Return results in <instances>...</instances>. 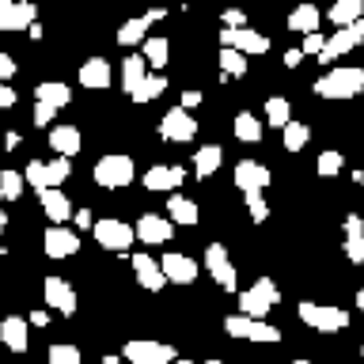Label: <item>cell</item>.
<instances>
[{
  "label": "cell",
  "mask_w": 364,
  "mask_h": 364,
  "mask_svg": "<svg viewBox=\"0 0 364 364\" xmlns=\"http://www.w3.org/2000/svg\"><path fill=\"white\" fill-rule=\"evenodd\" d=\"M148 80V68H144V57H125L122 61V91H129V99H136V91L144 87Z\"/></svg>",
  "instance_id": "4316f807"
},
{
  "label": "cell",
  "mask_w": 364,
  "mask_h": 364,
  "mask_svg": "<svg viewBox=\"0 0 364 364\" xmlns=\"http://www.w3.org/2000/svg\"><path fill=\"white\" fill-rule=\"evenodd\" d=\"M281 133H284V152H304V144L311 141V125L307 122H289Z\"/></svg>",
  "instance_id": "1f68e13d"
},
{
  "label": "cell",
  "mask_w": 364,
  "mask_h": 364,
  "mask_svg": "<svg viewBox=\"0 0 364 364\" xmlns=\"http://www.w3.org/2000/svg\"><path fill=\"white\" fill-rule=\"evenodd\" d=\"M38 23V8L31 0H0V31H27Z\"/></svg>",
  "instance_id": "9a60e30c"
},
{
  "label": "cell",
  "mask_w": 364,
  "mask_h": 364,
  "mask_svg": "<svg viewBox=\"0 0 364 364\" xmlns=\"http://www.w3.org/2000/svg\"><path fill=\"white\" fill-rule=\"evenodd\" d=\"M53 114H57V110L42 107V102H34V125H50V122H53Z\"/></svg>",
  "instance_id": "ee69618b"
},
{
  "label": "cell",
  "mask_w": 364,
  "mask_h": 364,
  "mask_svg": "<svg viewBox=\"0 0 364 364\" xmlns=\"http://www.w3.org/2000/svg\"><path fill=\"white\" fill-rule=\"evenodd\" d=\"M164 16H167L164 8H152V11H148V16H144V19H148V23H159V19H164Z\"/></svg>",
  "instance_id": "f907efd6"
},
{
  "label": "cell",
  "mask_w": 364,
  "mask_h": 364,
  "mask_svg": "<svg viewBox=\"0 0 364 364\" xmlns=\"http://www.w3.org/2000/svg\"><path fill=\"white\" fill-rule=\"evenodd\" d=\"M84 357H80L76 346H68V341H57V346H50V353H46V364H80Z\"/></svg>",
  "instance_id": "f35d334b"
},
{
  "label": "cell",
  "mask_w": 364,
  "mask_h": 364,
  "mask_svg": "<svg viewBox=\"0 0 364 364\" xmlns=\"http://www.w3.org/2000/svg\"><path fill=\"white\" fill-rule=\"evenodd\" d=\"M167 91V76L164 73H148V80H144V87L136 91V99L133 102H152V99H159Z\"/></svg>",
  "instance_id": "74e56055"
},
{
  "label": "cell",
  "mask_w": 364,
  "mask_h": 364,
  "mask_svg": "<svg viewBox=\"0 0 364 364\" xmlns=\"http://www.w3.org/2000/svg\"><path fill=\"white\" fill-rule=\"evenodd\" d=\"M34 102H42V107H50V110H61L73 102V91L65 84H57V80H46V84L34 87Z\"/></svg>",
  "instance_id": "83f0119b"
},
{
  "label": "cell",
  "mask_w": 364,
  "mask_h": 364,
  "mask_svg": "<svg viewBox=\"0 0 364 364\" xmlns=\"http://www.w3.org/2000/svg\"><path fill=\"white\" fill-rule=\"evenodd\" d=\"M50 323V311H31V326H46Z\"/></svg>",
  "instance_id": "681fc988"
},
{
  "label": "cell",
  "mask_w": 364,
  "mask_h": 364,
  "mask_svg": "<svg viewBox=\"0 0 364 364\" xmlns=\"http://www.w3.org/2000/svg\"><path fill=\"white\" fill-rule=\"evenodd\" d=\"M167 57H171L167 38H144V61H152V68H164Z\"/></svg>",
  "instance_id": "8d00e7d4"
},
{
  "label": "cell",
  "mask_w": 364,
  "mask_h": 364,
  "mask_svg": "<svg viewBox=\"0 0 364 364\" xmlns=\"http://www.w3.org/2000/svg\"><path fill=\"white\" fill-rule=\"evenodd\" d=\"M346 258L353 266H364V220L357 213L346 216Z\"/></svg>",
  "instance_id": "d4e9b609"
},
{
  "label": "cell",
  "mask_w": 364,
  "mask_h": 364,
  "mask_svg": "<svg viewBox=\"0 0 364 364\" xmlns=\"http://www.w3.org/2000/svg\"><path fill=\"white\" fill-rule=\"evenodd\" d=\"M0 341H4L11 353H27L31 349V323L19 318V315L0 318Z\"/></svg>",
  "instance_id": "ffe728a7"
},
{
  "label": "cell",
  "mask_w": 364,
  "mask_h": 364,
  "mask_svg": "<svg viewBox=\"0 0 364 364\" xmlns=\"http://www.w3.org/2000/svg\"><path fill=\"white\" fill-rule=\"evenodd\" d=\"M364 91V68L346 65V68H330L326 76L315 80V95L323 99H357Z\"/></svg>",
  "instance_id": "6da1fadb"
},
{
  "label": "cell",
  "mask_w": 364,
  "mask_h": 364,
  "mask_svg": "<svg viewBox=\"0 0 364 364\" xmlns=\"http://www.w3.org/2000/svg\"><path fill=\"white\" fill-rule=\"evenodd\" d=\"M220 50H235L243 57H258L269 50V38L250 27H239V31H220Z\"/></svg>",
  "instance_id": "5bb4252c"
},
{
  "label": "cell",
  "mask_w": 364,
  "mask_h": 364,
  "mask_svg": "<svg viewBox=\"0 0 364 364\" xmlns=\"http://www.w3.org/2000/svg\"><path fill=\"white\" fill-rule=\"evenodd\" d=\"M360 42H364V19L353 23V27H341V31L330 34L326 46H323V53H318V65H334L341 53H353Z\"/></svg>",
  "instance_id": "30bf717a"
},
{
  "label": "cell",
  "mask_w": 364,
  "mask_h": 364,
  "mask_svg": "<svg viewBox=\"0 0 364 364\" xmlns=\"http://www.w3.org/2000/svg\"><path fill=\"white\" fill-rule=\"evenodd\" d=\"M205 269L213 273V281L220 284L224 292H235L239 289L235 266H232V258H228V247L224 243H209V247H205Z\"/></svg>",
  "instance_id": "7c38bea8"
},
{
  "label": "cell",
  "mask_w": 364,
  "mask_h": 364,
  "mask_svg": "<svg viewBox=\"0 0 364 364\" xmlns=\"http://www.w3.org/2000/svg\"><path fill=\"white\" fill-rule=\"evenodd\" d=\"M42 247H46V255H50V258H73L80 250V235L73 232V228L50 224V228H46V235H42Z\"/></svg>",
  "instance_id": "2e32d148"
},
{
  "label": "cell",
  "mask_w": 364,
  "mask_h": 364,
  "mask_svg": "<svg viewBox=\"0 0 364 364\" xmlns=\"http://www.w3.org/2000/svg\"><path fill=\"white\" fill-rule=\"evenodd\" d=\"M269 182H273V175H269L266 164H255V159H239L235 164V186H239V193H243V201L262 198V190H266Z\"/></svg>",
  "instance_id": "9c48e42d"
},
{
  "label": "cell",
  "mask_w": 364,
  "mask_h": 364,
  "mask_svg": "<svg viewBox=\"0 0 364 364\" xmlns=\"http://www.w3.org/2000/svg\"><path fill=\"white\" fill-rule=\"evenodd\" d=\"M209 364H224V360H209Z\"/></svg>",
  "instance_id": "9f6ffc18"
},
{
  "label": "cell",
  "mask_w": 364,
  "mask_h": 364,
  "mask_svg": "<svg viewBox=\"0 0 364 364\" xmlns=\"http://www.w3.org/2000/svg\"><path fill=\"white\" fill-rule=\"evenodd\" d=\"M42 300H46V307L50 311H57V315H65V318H73L76 315V289L68 284L65 277H46L42 281Z\"/></svg>",
  "instance_id": "8fae6325"
},
{
  "label": "cell",
  "mask_w": 364,
  "mask_h": 364,
  "mask_svg": "<svg viewBox=\"0 0 364 364\" xmlns=\"http://www.w3.org/2000/svg\"><path fill=\"white\" fill-rule=\"evenodd\" d=\"M292 364H311V360H292Z\"/></svg>",
  "instance_id": "11a10c76"
},
{
  "label": "cell",
  "mask_w": 364,
  "mask_h": 364,
  "mask_svg": "<svg viewBox=\"0 0 364 364\" xmlns=\"http://www.w3.org/2000/svg\"><path fill=\"white\" fill-rule=\"evenodd\" d=\"M220 164H224V148L220 144H205V148L193 152V175L198 178H213L216 171H220Z\"/></svg>",
  "instance_id": "484cf974"
},
{
  "label": "cell",
  "mask_w": 364,
  "mask_h": 364,
  "mask_svg": "<svg viewBox=\"0 0 364 364\" xmlns=\"http://www.w3.org/2000/svg\"><path fill=\"white\" fill-rule=\"evenodd\" d=\"M159 136L171 144H186L198 136V122L190 118V110H182V107H171L164 118H159Z\"/></svg>",
  "instance_id": "4fadbf2b"
},
{
  "label": "cell",
  "mask_w": 364,
  "mask_h": 364,
  "mask_svg": "<svg viewBox=\"0 0 364 364\" xmlns=\"http://www.w3.org/2000/svg\"><path fill=\"white\" fill-rule=\"evenodd\" d=\"M326 16H330V23L341 31V27H353V23L364 19V4H360V0H338V4L330 8Z\"/></svg>",
  "instance_id": "4dcf8cb0"
},
{
  "label": "cell",
  "mask_w": 364,
  "mask_h": 364,
  "mask_svg": "<svg viewBox=\"0 0 364 364\" xmlns=\"http://www.w3.org/2000/svg\"><path fill=\"white\" fill-rule=\"evenodd\" d=\"M91 175H95V182L102 190H125L136 178V164H133V156H125V152H107Z\"/></svg>",
  "instance_id": "7a4b0ae2"
},
{
  "label": "cell",
  "mask_w": 364,
  "mask_h": 364,
  "mask_svg": "<svg viewBox=\"0 0 364 364\" xmlns=\"http://www.w3.org/2000/svg\"><path fill=\"white\" fill-rule=\"evenodd\" d=\"M198 102H201V91H182V102H178V107H182V110H193Z\"/></svg>",
  "instance_id": "bcb514c9"
},
{
  "label": "cell",
  "mask_w": 364,
  "mask_h": 364,
  "mask_svg": "<svg viewBox=\"0 0 364 364\" xmlns=\"http://www.w3.org/2000/svg\"><path fill=\"white\" fill-rule=\"evenodd\" d=\"M16 99H19V95H16V91H11L8 84H0V110H8V107H16Z\"/></svg>",
  "instance_id": "f6af8a7d"
},
{
  "label": "cell",
  "mask_w": 364,
  "mask_h": 364,
  "mask_svg": "<svg viewBox=\"0 0 364 364\" xmlns=\"http://www.w3.org/2000/svg\"><path fill=\"white\" fill-rule=\"evenodd\" d=\"M281 300V289L273 284V277H258L250 289L239 292V315H247V318H266L273 307H277Z\"/></svg>",
  "instance_id": "3957f363"
},
{
  "label": "cell",
  "mask_w": 364,
  "mask_h": 364,
  "mask_svg": "<svg viewBox=\"0 0 364 364\" xmlns=\"http://www.w3.org/2000/svg\"><path fill=\"white\" fill-rule=\"evenodd\" d=\"M235 136H239V141H247V144H258L262 141V122L255 118V114H239V118H235Z\"/></svg>",
  "instance_id": "836d02e7"
},
{
  "label": "cell",
  "mask_w": 364,
  "mask_h": 364,
  "mask_svg": "<svg viewBox=\"0 0 364 364\" xmlns=\"http://www.w3.org/2000/svg\"><path fill=\"white\" fill-rule=\"evenodd\" d=\"M224 334H232L239 341H262V346H277L281 330L269 326L266 318H247V315H228L224 318Z\"/></svg>",
  "instance_id": "5b68a950"
},
{
  "label": "cell",
  "mask_w": 364,
  "mask_h": 364,
  "mask_svg": "<svg viewBox=\"0 0 364 364\" xmlns=\"http://www.w3.org/2000/svg\"><path fill=\"white\" fill-rule=\"evenodd\" d=\"M110 61L107 57H87L84 65H80V84H84L87 91H102V87H110Z\"/></svg>",
  "instance_id": "603a6c76"
},
{
  "label": "cell",
  "mask_w": 364,
  "mask_h": 364,
  "mask_svg": "<svg viewBox=\"0 0 364 364\" xmlns=\"http://www.w3.org/2000/svg\"><path fill=\"white\" fill-rule=\"evenodd\" d=\"M182 182H186V167H178V164H156L144 171V186L152 193H167V190L182 186Z\"/></svg>",
  "instance_id": "e0dca14e"
},
{
  "label": "cell",
  "mask_w": 364,
  "mask_h": 364,
  "mask_svg": "<svg viewBox=\"0 0 364 364\" xmlns=\"http://www.w3.org/2000/svg\"><path fill=\"white\" fill-rule=\"evenodd\" d=\"M353 178H357V182H360V186H364V171H357V175H353Z\"/></svg>",
  "instance_id": "db71d44e"
},
{
  "label": "cell",
  "mask_w": 364,
  "mask_h": 364,
  "mask_svg": "<svg viewBox=\"0 0 364 364\" xmlns=\"http://www.w3.org/2000/svg\"><path fill=\"white\" fill-rule=\"evenodd\" d=\"M167 213H171V220H175V224H186V228H193V224L201 220L198 201L182 198V193H171V198H167Z\"/></svg>",
  "instance_id": "f546056e"
},
{
  "label": "cell",
  "mask_w": 364,
  "mask_h": 364,
  "mask_svg": "<svg viewBox=\"0 0 364 364\" xmlns=\"http://www.w3.org/2000/svg\"><path fill=\"white\" fill-rule=\"evenodd\" d=\"M159 269H164V277L171 284H193L198 281V262L190 255H164L159 258Z\"/></svg>",
  "instance_id": "d6986e66"
},
{
  "label": "cell",
  "mask_w": 364,
  "mask_h": 364,
  "mask_svg": "<svg viewBox=\"0 0 364 364\" xmlns=\"http://www.w3.org/2000/svg\"><path fill=\"white\" fill-rule=\"evenodd\" d=\"M4 228H8V213L0 209V235H4Z\"/></svg>",
  "instance_id": "816d5d0a"
},
{
  "label": "cell",
  "mask_w": 364,
  "mask_h": 364,
  "mask_svg": "<svg viewBox=\"0 0 364 364\" xmlns=\"http://www.w3.org/2000/svg\"><path fill=\"white\" fill-rule=\"evenodd\" d=\"M318 23H323V11H318L315 4H300L289 16V31H296V34H304V38H307V34L318 31Z\"/></svg>",
  "instance_id": "f1b7e54d"
},
{
  "label": "cell",
  "mask_w": 364,
  "mask_h": 364,
  "mask_svg": "<svg viewBox=\"0 0 364 364\" xmlns=\"http://www.w3.org/2000/svg\"><path fill=\"white\" fill-rule=\"evenodd\" d=\"M80 144H84V136H80L76 125H53V129H50V148L61 159H73L80 152Z\"/></svg>",
  "instance_id": "cb8c5ba5"
},
{
  "label": "cell",
  "mask_w": 364,
  "mask_h": 364,
  "mask_svg": "<svg viewBox=\"0 0 364 364\" xmlns=\"http://www.w3.org/2000/svg\"><path fill=\"white\" fill-rule=\"evenodd\" d=\"M133 232H136V239H141V243H152V247L171 243V220H167V216H152V213H144L141 220L133 224Z\"/></svg>",
  "instance_id": "44dd1931"
},
{
  "label": "cell",
  "mask_w": 364,
  "mask_h": 364,
  "mask_svg": "<svg viewBox=\"0 0 364 364\" xmlns=\"http://www.w3.org/2000/svg\"><path fill=\"white\" fill-rule=\"evenodd\" d=\"M357 307H360V315H364V289L357 292Z\"/></svg>",
  "instance_id": "f5cc1de1"
},
{
  "label": "cell",
  "mask_w": 364,
  "mask_h": 364,
  "mask_svg": "<svg viewBox=\"0 0 364 364\" xmlns=\"http://www.w3.org/2000/svg\"><path fill=\"white\" fill-rule=\"evenodd\" d=\"M129 266H133V273H136V284L141 289H148V292H159L167 284V277H164V269H159V262L152 258V255H133L129 258Z\"/></svg>",
  "instance_id": "ac0fdd59"
},
{
  "label": "cell",
  "mask_w": 364,
  "mask_h": 364,
  "mask_svg": "<svg viewBox=\"0 0 364 364\" xmlns=\"http://www.w3.org/2000/svg\"><path fill=\"white\" fill-rule=\"evenodd\" d=\"M73 220H76V228H95V224H91V209H80V213H73Z\"/></svg>",
  "instance_id": "7dc6e473"
},
{
  "label": "cell",
  "mask_w": 364,
  "mask_h": 364,
  "mask_svg": "<svg viewBox=\"0 0 364 364\" xmlns=\"http://www.w3.org/2000/svg\"><path fill=\"white\" fill-rule=\"evenodd\" d=\"M38 205L57 228H65V220H73V213H76L73 201L65 198V190H38Z\"/></svg>",
  "instance_id": "7402d4cb"
},
{
  "label": "cell",
  "mask_w": 364,
  "mask_h": 364,
  "mask_svg": "<svg viewBox=\"0 0 364 364\" xmlns=\"http://www.w3.org/2000/svg\"><path fill=\"white\" fill-rule=\"evenodd\" d=\"M296 315H300L304 326L318 330V334H334V330H346L349 326V311H341L334 304H315V300H304L296 307Z\"/></svg>",
  "instance_id": "277c9868"
},
{
  "label": "cell",
  "mask_w": 364,
  "mask_h": 364,
  "mask_svg": "<svg viewBox=\"0 0 364 364\" xmlns=\"http://www.w3.org/2000/svg\"><path fill=\"white\" fill-rule=\"evenodd\" d=\"M323 46H326V34L315 31V34H307V38H304V50L300 53H315L318 57V53H323Z\"/></svg>",
  "instance_id": "b9f144b4"
},
{
  "label": "cell",
  "mask_w": 364,
  "mask_h": 364,
  "mask_svg": "<svg viewBox=\"0 0 364 364\" xmlns=\"http://www.w3.org/2000/svg\"><path fill=\"white\" fill-rule=\"evenodd\" d=\"M118 364H122V360H118Z\"/></svg>",
  "instance_id": "91938a15"
},
{
  "label": "cell",
  "mask_w": 364,
  "mask_h": 364,
  "mask_svg": "<svg viewBox=\"0 0 364 364\" xmlns=\"http://www.w3.org/2000/svg\"><path fill=\"white\" fill-rule=\"evenodd\" d=\"M178 364H193V360H178Z\"/></svg>",
  "instance_id": "6f0895ef"
},
{
  "label": "cell",
  "mask_w": 364,
  "mask_h": 364,
  "mask_svg": "<svg viewBox=\"0 0 364 364\" xmlns=\"http://www.w3.org/2000/svg\"><path fill=\"white\" fill-rule=\"evenodd\" d=\"M341 164H346V159H341V152H334V148H326L323 156H318V164H315V171L323 178H334L338 171H341Z\"/></svg>",
  "instance_id": "60d3db41"
},
{
  "label": "cell",
  "mask_w": 364,
  "mask_h": 364,
  "mask_svg": "<svg viewBox=\"0 0 364 364\" xmlns=\"http://www.w3.org/2000/svg\"><path fill=\"white\" fill-rule=\"evenodd\" d=\"M23 182H27V178H23L19 171H0V198H4V201H19L23 198Z\"/></svg>",
  "instance_id": "d590c367"
},
{
  "label": "cell",
  "mask_w": 364,
  "mask_h": 364,
  "mask_svg": "<svg viewBox=\"0 0 364 364\" xmlns=\"http://www.w3.org/2000/svg\"><path fill=\"white\" fill-rule=\"evenodd\" d=\"M95 243L102 250H114V255H125L129 250V243H136V232H133V224H125V220H114V216H102V220H95Z\"/></svg>",
  "instance_id": "52a82bcc"
},
{
  "label": "cell",
  "mask_w": 364,
  "mask_h": 364,
  "mask_svg": "<svg viewBox=\"0 0 364 364\" xmlns=\"http://www.w3.org/2000/svg\"><path fill=\"white\" fill-rule=\"evenodd\" d=\"M266 118H269V125H277V129H284V125L292 122V107H289V99L273 95V99L266 102Z\"/></svg>",
  "instance_id": "e575fe53"
},
{
  "label": "cell",
  "mask_w": 364,
  "mask_h": 364,
  "mask_svg": "<svg viewBox=\"0 0 364 364\" xmlns=\"http://www.w3.org/2000/svg\"><path fill=\"white\" fill-rule=\"evenodd\" d=\"M360 357H364V346H360Z\"/></svg>",
  "instance_id": "680465c9"
},
{
  "label": "cell",
  "mask_w": 364,
  "mask_h": 364,
  "mask_svg": "<svg viewBox=\"0 0 364 364\" xmlns=\"http://www.w3.org/2000/svg\"><path fill=\"white\" fill-rule=\"evenodd\" d=\"M175 349L167 341H152V338H133L125 341V364H171Z\"/></svg>",
  "instance_id": "ba28073f"
},
{
  "label": "cell",
  "mask_w": 364,
  "mask_h": 364,
  "mask_svg": "<svg viewBox=\"0 0 364 364\" xmlns=\"http://www.w3.org/2000/svg\"><path fill=\"white\" fill-rule=\"evenodd\" d=\"M152 27V23H148L144 16L141 19H125L122 23V31H118V42L122 46H144V31Z\"/></svg>",
  "instance_id": "d6a6232c"
},
{
  "label": "cell",
  "mask_w": 364,
  "mask_h": 364,
  "mask_svg": "<svg viewBox=\"0 0 364 364\" xmlns=\"http://www.w3.org/2000/svg\"><path fill=\"white\" fill-rule=\"evenodd\" d=\"M73 175V159H50V164H42V159H31L27 171H23V178L31 182L34 190H61V182Z\"/></svg>",
  "instance_id": "8992f818"
},
{
  "label": "cell",
  "mask_w": 364,
  "mask_h": 364,
  "mask_svg": "<svg viewBox=\"0 0 364 364\" xmlns=\"http://www.w3.org/2000/svg\"><path fill=\"white\" fill-rule=\"evenodd\" d=\"M11 76H16V61L8 53H0V84H8Z\"/></svg>",
  "instance_id": "7bdbcfd3"
},
{
  "label": "cell",
  "mask_w": 364,
  "mask_h": 364,
  "mask_svg": "<svg viewBox=\"0 0 364 364\" xmlns=\"http://www.w3.org/2000/svg\"><path fill=\"white\" fill-rule=\"evenodd\" d=\"M216 61H220V73H224V76H243V73H247V57L235 53V50H220V57H216Z\"/></svg>",
  "instance_id": "ab89813d"
},
{
  "label": "cell",
  "mask_w": 364,
  "mask_h": 364,
  "mask_svg": "<svg viewBox=\"0 0 364 364\" xmlns=\"http://www.w3.org/2000/svg\"><path fill=\"white\" fill-rule=\"evenodd\" d=\"M300 61H304V53H300V50H289V53H284V65H289V68H296Z\"/></svg>",
  "instance_id": "c3c4849f"
}]
</instances>
